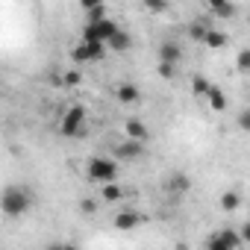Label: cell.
<instances>
[{
  "instance_id": "d6986e66",
  "label": "cell",
  "mask_w": 250,
  "mask_h": 250,
  "mask_svg": "<svg viewBox=\"0 0 250 250\" xmlns=\"http://www.w3.org/2000/svg\"><path fill=\"white\" fill-rule=\"evenodd\" d=\"M221 206H224V212H235L241 206V194L238 191H224L221 194Z\"/></svg>"
},
{
  "instance_id": "52a82bcc",
  "label": "cell",
  "mask_w": 250,
  "mask_h": 250,
  "mask_svg": "<svg viewBox=\"0 0 250 250\" xmlns=\"http://www.w3.org/2000/svg\"><path fill=\"white\" fill-rule=\"evenodd\" d=\"M124 133H127V139H130V142H139V145H145V142H147V136H150L147 124H145L142 118H127V124H124Z\"/></svg>"
},
{
  "instance_id": "f546056e",
  "label": "cell",
  "mask_w": 250,
  "mask_h": 250,
  "mask_svg": "<svg viewBox=\"0 0 250 250\" xmlns=\"http://www.w3.org/2000/svg\"><path fill=\"white\" fill-rule=\"evenodd\" d=\"M62 250H80L77 244H62Z\"/></svg>"
},
{
  "instance_id": "5bb4252c",
  "label": "cell",
  "mask_w": 250,
  "mask_h": 250,
  "mask_svg": "<svg viewBox=\"0 0 250 250\" xmlns=\"http://www.w3.org/2000/svg\"><path fill=\"white\" fill-rule=\"evenodd\" d=\"M209 12H212L215 18L227 21V18H232V15L238 12V6H235V3H218V0H212V3H209Z\"/></svg>"
},
{
  "instance_id": "7c38bea8",
  "label": "cell",
  "mask_w": 250,
  "mask_h": 250,
  "mask_svg": "<svg viewBox=\"0 0 250 250\" xmlns=\"http://www.w3.org/2000/svg\"><path fill=\"white\" fill-rule=\"evenodd\" d=\"M133 47V36L127 30H118L109 42H106V50H115V53H127Z\"/></svg>"
},
{
  "instance_id": "ffe728a7",
  "label": "cell",
  "mask_w": 250,
  "mask_h": 250,
  "mask_svg": "<svg viewBox=\"0 0 250 250\" xmlns=\"http://www.w3.org/2000/svg\"><path fill=\"white\" fill-rule=\"evenodd\" d=\"M209 27H212V24H206V21H191V24H188V36H191L194 42H203L206 33H209Z\"/></svg>"
},
{
  "instance_id": "9a60e30c",
  "label": "cell",
  "mask_w": 250,
  "mask_h": 250,
  "mask_svg": "<svg viewBox=\"0 0 250 250\" xmlns=\"http://www.w3.org/2000/svg\"><path fill=\"white\" fill-rule=\"evenodd\" d=\"M203 44H206V47H227V44H229V39H227V33H221V30L209 27V33H206Z\"/></svg>"
},
{
  "instance_id": "6da1fadb",
  "label": "cell",
  "mask_w": 250,
  "mask_h": 250,
  "mask_svg": "<svg viewBox=\"0 0 250 250\" xmlns=\"http://www.w3.org/2000/svg\"><path fill=\"white\" fill-rule=\"evenodd\" d=\"M30 206H33V194L24 186H6L0 191V212L6 218H21V215H27Z\"/></svg>"
},
{
  "instance_id": "9c48e42d",
  "label": "cell",
  "mask_w": 250,
  "mask_h": 250,
  "mask_svg": "<svg viewBox=\"0 0 250 250\" xmlns=\"http://www.w3.org/2000/svg\"><path fill=\"white\" fill-rule=\"evenodd\" d=\"M83 12H85V24H100L109 18V9L103 3H97V0H85L83 3Z\"/></svg>"
},
{
  "instance_id": "e0dca14e",
  "label": "cell",
  "mask_w": 250,
  "mask_h": 250,
  "mask_svg": "<svg viewBox=\"0 0 250 250\" xmlns=\"http://www.w3.org/2000/svg\"><path fill=\"white\" fill-rule=\"evenodd\" d=\"M191 91H194L197 97H203V100H206V94L212 91V83H209L203 74H197V77H191Z\"/></svg>"
},
{
  "instance_id": "3957f363",
  "label": "cell",
  "mask_w": 250,
  "mask_h": 250,
  "mask_svg": "<svg viewBox=\"0 0 250 250\" xmlns=\"http://www.w3.org/2000/svg\"><path fill=\"white\" fill-rule=\"evenodd\" d=\"M85 171H88V180L91 183H100V186H109L118 177V165L112 159H106V156H91L85 162Z\"/></svg>"
},
{
  "instance_id": "44dd1931",
  "label": "cell",
  "mask_w": 250,
  "mask_h": 250,
  "mask_svg": "<svg viewBox=\"0 0 250 250\" xmlns=\"http://www.w3.org/2000/svg\"><path fill=\"white\" fill-rule=\"evenodd\" d=\"M218 235H221V241H224L229 250H238V247H241V241H238L235 229H218Z\"/></svg>"
},
{
  "instance_id": "d4e9b609",
  "label": "cell",
  "mask_w": 250,
  "mask_h": 250,
  "mask_svg": "<svg viewBox=\"0 0 250 250\" xmlns=\"http://www.w3.org/2000/svg\"><path fill=\"white\" fill-rule=\"evenodd\" d=\"M206 250H229V247L221 241V235H218V232H212V238L206 241Z\"/></svg>"
},
{
  "instance_id": "cb8c5ba5",
  "label": "cell",
  "mask_w": 250,
  "mask_h": 250,
  "mask_svg": "<svg viewBox=\"0 0 250 250\" xmlns=\"http://www.w3.org/2000/svg\"><path fill=\"white\" fill-rule=\"evenodd\" d=\"M80 212H85V215H94V212H97V200H91V197H83V200H80Z\"/></svg>"
},
{
  "instance_id": "277c9868",
  "label": "cell",
  "mask_w": 250,
  "mask_h": 250,
  "mask_svg": "<svg viewBox=\"0 0 250 250\" xmlns=\"http://www.w3.org/2000/svg\"><path fill=\"white\" fill-rule=\"evenodd\" d=\"M121 27L112 21V18H106V21H100V24H85L83 27V42H97V44H106L115 33H118Z\"/></svg>"
},
{
  "instance_id": "484cf974",
  "label": "cell",
  "mask_w": 250,
  "mask_h": 250,
  "mask_svg": "<svg viewBox=\"0 0 250 250\" xmlns=\"http://www.w3.org/2000/svg\"><path fill=\"white\" fill-rule=\"evenodd\" d=\"M235 65H238V71L244 74V71L250 68V50H241V53H238V62H235Z\"/></svg>"
},
{
  "instance_id": "ac0fdd59",
  "label": "cell",
  "mask_w": 250,
  "mask_h": 250,
  "mask_svg": "<svg viewBox=\"0 0 250 250\" xmlns=\"http://www.w3.org/2000/svg\"><path fill=\"white\" fill-rule=\"evenodd\" d=\"M100 197H103L106 203H118V200L124 197V188H121L118 183H109V186H103V188H100Z\"/></svg>"
},
{
  "instance_id": "4fadbf2b",
  "label": "cell",
  "mask_w": 250,
  "mask_h": 250,
  "mask_svg": "<svg viewBox=\"0 0 250 250\" xmlns=\"http://www.w3.org/2000/svg\"><path fill=\"white\" fill-rule=\"evenodd\" d=\"M115 97H118L121 103H136V100L142 97V91H139L136 83H121V85H115Z\"/></svg>"
},
{
  "instance_id": "603a6c76",
  "label": "cell",
  "mask_w": 250,
  "mask_h": 250,
  "mask_svg": "<svg viewBox=\"0 0 250 250\" xmlns=\"http://www.w3.org/2000/svg\"><path fill=\"white\" fill-rule=\"evenodd\" d=\"M83 83V74L80 71H68L65 77H62V85H80Z\"/></svg>"
},
{
  "instance_id": "f1b7e54d",
  "label": "cell",
  "mask_w": 250,
  "mask_h": 250,
  "mask_svg": "<svg viewBox=\"0 0 250 250\" xmlns=\"http://www.w3.org/2000/svg\"><path fill=\"white\" fill-rule=\"evenodd\" d=\"M44 250H62V241H56V244H47Z\"/></svg>"
},
{
  "instance_id": "30bf717a",
  "label": "cell",
  "mask_w": 250,
  "mask_h": 250,
  "mask_svg": "<svg viewBox=\"0 0 250 250\" xmlns=\"http://www.w3.org/2000/svg\"><path fill=\"white\" fill-rule=\"evenodd\" d=\"M159 62L180 68V62H183V47H180L177 42H165V44L159 47Z\"/></svg>"
},
{
  "instance_id": "83f0119b",
  "label": "cell",
  "mask_w": 250,
  "mask_h": 250,
  "mask_svg": "<svg viewBox=\"0 0 250 250\" xmlns=\"http://www.w3.org/2000/svg\"><path fill=\"white\" fill-rule=\"evenodd\" d=\"M238 124H241V127H244V130H247V109H244V112H241V115H238Z\"/></svg>"
},
{
  "instance_id": "8fae6325",
  "label": "cell",
  "mask_w": 250,
  "mask_h": 250,
  "mask_svg": "<svg viewBox=\"0 0 250 250\" xmlns=\"http://www.w3.org/2000/svg\"><path fill=\"white\" fill-rule=\"evenodd\" d=\"M165 188H168L171 194H186V191L191 188V177L183 174V171H174V174L165 180Z\"/></svg>"
},
{
  "instance_id": "ba28073f",
  "label": "cell",
  "mask_w": 250,
  "mask_h": 250,
  "mask_svg": "<svg viewBox=\"0 0 250 250\" xmlns=\"http://www.w3.org/2000/svg\"><path fill=\"white\" fill-rule=\"evenodd\" d=\"M115 229H136L139 224H142V212H136V209H121V212H115Z\"/></svg>"
},
{
  "instance_id": "7402d4cb",
  "label": "cell",
  "mask_w": 250,
  "mask_h": 250,
  "mask_svg": "<svg viewBox=\"0 0 250 250\" xmlns=\"http://www.w3.org/2000/svg\"><path fill=\"white\" fill-rule=\"evenodd\" d=\"M156 71H159L162 80H174V77H177V65H165V62H159Z\"/></svg>"
},
{
  "instance_id": "4316f807",
  "label": "cell",
  "mask_w": 250,
  "mask_h": 250,
  "mask_svg": "<svg viewBox=\"0 0 250 250\" xmlns=\"http://www.w3.org/2000/svg\"><path fill=\"white\" fill-rule=\"evenodd\" d=\"M147 9H150V12H165L168 3H147Z\"/></svg>"
},
{
  "instance_id": "7a4b0ae2",
  "label": "cell",
  "mask_w": 250,
  "mask_h": 250,
  "mask_svg": "<svg viewBox=\"0 0 250 250\" xmlns=\"http://www.w3.org/2000/svg\"><path fill=\"white\" fill-rule=\"evenodd\" d=\"M59 133L68 136V139H80L85 136V106H68L65 115H62V124H59Z\"/></svg>"
},
{
  "instance_id": "5b68a950",
  "label": "cell",
  "mask_w": 250,
  "mask_h": 250,
  "mask_svg": "<svg viewBox=\"0 0 250 250\" xmlns=\"http://www.w3.org/2000/svg\"><path fill=\"white\" fill-rule=\"evenodd\" d=\"M71 56H74V62H100L103 56H106V44H97V42H80L74 50H71Z\"/></svg>"
},
{
  "instance_id": "2e32d148",
  "label": "cell",
  "mask_w": 250,
  "mask_h": 250,
  "mask_svg": "<svg viewBox=\"0 0 250 250\" xmlns=\"http://www.w3.org/2000/svg\"><path fill=\"white\" fill-rule=\"evenodd\" d=\"M206 100H209V106H212V112H224L227 109V94L218 88V85H212V91L206 94Z\"/></svg>"
},
{
  "instance_id": "8992f818",
  "label": "cell",
  "mask_w": 250,
  "mask_h": 250,
  "mask_svg": "<svg viewBox=\"0 0 250 250\" xmlns=\"http://www.w3.org/2000/svg\"><path fill=\"white\" fill-rule=\"evenodd\" d=\"M115 159H121V162H133V159H139L142 153H145V145H139V142H118L115 145Z\"/></svg>"
}]
</instances>
